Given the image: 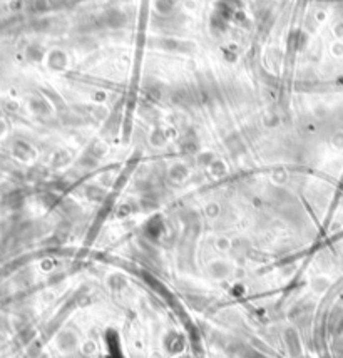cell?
I'll list each match as a JSON object with an SVG mask.
<instances>
[{
	"label": "cell",
	"mask_w": 343,
	"mask_h": 358,
	"mask_svg": "<svg viewBox=\"0 0 343 358\" xmlns=\"http://www.w3.org/2000/svg\"><path fill=\"white\" fill-rule=\"evenodd\" d=\"M172 3L174 0H158V8L161 12H169L172 8Z\"/></svg>",
	"instance_id": "7a4b0ae2"
},
{
	"label": "cell",
	"mask_w": 343,
	"mask_h": 358,
	"mask_svg": "<svg viewBox=\"0 0 343 358\" xmlns=\"http://www.w3.org/2000/svg\"><path fill=\"white\" fill-rule=\"evenodd\" d=\"M104 20H106V24L109 27H121L126 22V17L124 13L117 10V8H111V10L104 13Z\"/></svg>",
	"instance_id": "6da1fadb"
}]
</instances>
